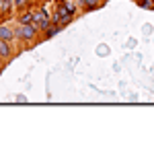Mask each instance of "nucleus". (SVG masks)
<instances>
[{
  "instance_id": "nucleus-1",
  "label": "nucleus",
  "mask_w": 154,
  "mask_h": 144,
  "mask_svg": "<svg viewBox=\"0 0 154 144\" xmlns=\"http://www.w3.org/2000/svg\"><path fill=\"white\" fill-rule=\"evenodd\" d=\"M37 29L33 23H19V27H17V31H14V37H19V39H23V41H31V39H35L37 35Z\"/></svg>"
},
{
  "instance_id": "nucleus-2",
  "label": "nucleus",
  "mask_w": 154,
  "mask_h": 144,
  "mask_svg": "<svg viewBox=\"0 0 154 144\" xmlns=\"http://www.w3.org/2000/svg\"><path fill=\"white\" fill-rule=\"evenodd\" d=\"M33 25H35L39 31H45L49 25H51V17H49L45 11H39V12H33Z\"/></svg>"
},
{
  "instance_id": "nucleus-3",
  "label": "nucleus",
  "mask_w": 154,
  "mask_h": 144,
  "mask_svg": "<svg viewBox=\"0 0 154 144\" xmlns=\"http://www.w3.org/2000/svg\"><path fill=\"white\" fill-rule=\"evenodd\" d=\"M12 49H11V41L0 39V58H11Z\"/></svg>"
},
{
  "instance_id": "nucleus-4",
  "label": "nucleus",
  "mask_w": 154,
  "mask_h": 144,
  "mask_svg": "<svg viewBox=\"0 0 154 144\" xmlns=\"http://www.w3.org/2000/svg\"><path fill=\"white\" fill-rule=\"evenodd\" d=\"M12 37H14V31H11L6 25H0V39H4V41H11Z\"/></svg>"
},
{
  "instance_id": "nucleus-5",
  "label": "nucleus",
  "mask_w": 154,
  "mask_h": 144,
  "mask_svg": "<svg viewBox=\"0 0 154 144\" xmlns=\"http://www.w3.org/2000/svg\"><path fill=\"white\" fill-rule=\"evenodd\" d=\"M60 29H62V25H49L48 29H45V39H49V37L56 35V33H60Z\"/></svg>"
},
{
  "instance_id": "nucleus-6",
  "label": "nucleus",
  "mask_w": 154,
  "mask_h": 144,
  "mask_svg": "<svg viewBox=\"0 0 154 144\" xmlns=\"http://www.w3.org/2000/svg\"><path fill=\"white\" fill-rule=\"evenodd\" d=\"M19 23H33V11H27V12H23L21 14V19H19Z\"/></svg>"
},
{
  "instance_id": "nucleus-7",
  "label": "nucleus",
  "mask_w": 154,
  "mask_h": 144,
  "mask_svg": "<svg viewBox=\"0 0 154 144\" xmlns=\"http://www.w3.org/2000/svg\"><path fill=\"white\" fill-rule=\"evenodd\" d=\"M80 4H82L86 11H93L97 8V4H99V0H80Z\"/></svg>"
},
{
  "instance_id": "nucleus-8",
  "label": "nucleus",
  "mask_w": 154,
  "mask_h": 144,
  "mask_svg": "<svg viewBox=\"0 0 154 144\" xmlns=\"http://www.w3.org/2000/svg\"><path fill=\"white\" fill-rule=\"evenodd\" d=\"M138 4L142 8H154V0H138Z\"/></svg>"
},
{
  "instance_id": "nucleus-9",
  "label": "nucleus",
  "mask_w": 154,
  "mask_h": 144,
  "mask_svg": "<svg viewBox=\"0 0 154 144\" xmlns=\"http://www.w3.org/2000/svg\"><path fill=\"white\" fill-rule=\"evenodd\" d=\"M25 2H27V0H12L14 8H21V6H25Z\"/></svg>"
},
{
  "instance_id": "nucleus-10",
  "label": "nucleus",
  "mask_w": 154,
  "mask_h": 144,
  "mask_svg": "<svg viewBox=\"0 0 154 144\" xmlns=\"http://www.w3.org/2000/svg\"><path fill=\"white\" fill-rule=\"evenodd\" d=\"M0 14H2V0H0Z\"/></svg>"
},
{
  "instance_id": "nucleus-11",
  "label": "nucleus",
  "mask_w": 154,
  "mask_h": 144,
  "mask_svg": "<svg viewBox=\"0 0 154 144\" xmlns=\"http://www.w3.org/2000/svg\"><path fill=\"white\" fill-rule=\"evenodd\" d=\"M2 2H12V0H2Z\"/></svg>"
}]
</instances>
